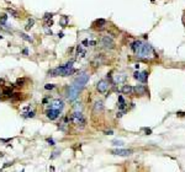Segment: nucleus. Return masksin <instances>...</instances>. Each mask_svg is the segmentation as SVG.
<instances>
[{
  "instance_id": "nucleus-1",
  "label": "nucleus",
  "mask_w": 185,
  "mask_h": 172,
  "mask_svg": "<svg viewBox=\"0 0 185 172\" xmlns=\"http://www.w3.org/2000/svg\"><path fill=\"white\" fill-rule=\"evenodd\" d=\"M135 53H136L137 58L142 59V60H151V59H154V58L158 57L156 50H154V48L147 42H142L141 47L135 52Z\"/></svg>"
},
{
  "instance_id": "nucleus-2",
  "label": "nucleus",
  "mask_w": 185,
  "mask_h": 172,
  "mask_svg": "<svg viewBox=\"0 0 185 172\" xmlns=\"http://www.w3.org/2000/svg\"><path fill=\"white\" fill-rule=\"evenodd\" d=\"M70 121L74 126H77L78 129H84L85 128L86 121H85V118L83 116V113H81L80 111H74L73 114L70 116Z\"/></svg>"
},
{
  "instance_id": "nucleus-3",
  "label": "nucleus",
  "mask_w": 185,
  "mask_h": 172,
  "mask_svg": "<svg viewBox=\"0 0 185 172\" xmlns=\"http://www.w3.org/2000/svg\"><path fill=\"white\" fill-rule=\"evenodd\" d=\"M73 63H74V60H70L67 64L62 65V66H58L59 75L61 76H69L72 74H74L75 70H74V68H73Z\"/></svg>"
},
{
  "instance_id": "nucleus-4",
  "label": "nucleus",
  "mask_w": 185,
  "mask_h": 172,
  "mask_svg": "<svg viewBox=\"0 0 185 172\" xmlns=\"http://www.w3.org/2000/svg\"><path fill=\"white\" fill-rule=\"evenodd\" d=\"M81 90H83V88H81V87H78V86H75V85L69 86V88H68V93H67V98H68L70 102L75 101V100H77V97L79 96V93H80Z\"/></svg>"
},
{
  "instance_id": "nucleus-5",
  "label": "nucleus",
  "mask_w": 185,
  "mask_h": 172,
  "mask_svg": "<svg viewBox=\"0 0 185 172\" xmlns=\"http://www.w3.org/2000/svg\"><path fill=\"white\" fill-rule=\"evenodd\" d=\"M88 81H89V74L88 73H81V74L77 76V79L74 80V85L84 88V86L88 84Z\"/></svg>"
},
{
  "instance_id": "nucleus-6",
  "label": "nucleus",
  "mask_w": 185,
  "mask_h": 172,
  "mask_svg": "<svg viewBox=\"0 0 185 172\" xmlns=\"http://www.w3.org/2000/svg\"><path fill=\"white\" fill-rule=\"evenodd\" d=\"M101 44L104 48L106 49H114L115 48V42L114 39H112L111 37H109V36H104V37L101 38Z\"/></svg>"
},
{
  "instance_id": "nucleus-7",
  "label": "nucleus",
  "mask_w": 185,
  "mask_h": 172,
  "mask_svg": "<svg viewBox=\"0 0 185 172\" xmlns=\"http://www.w3.org/2000/svg\"><path fill=\"white\" fill-rule=\"evenodd\" d=\"M133 77H135L137 81L146 84L147 80H148V71H135V74H133Z\"/></svg>"
},
{
  "instance_id": "nucleus-8",
  "label": "nucleus",
  "mask_w": 185,
  "mask_h": 172,
  "mask_svg": "<svg viewBox=\"0 0 185 172\" xmlns=\"http://www.w3.org/2000/svg\"><path fill=\"white\" fill-rule=\"evenodd\" d=\"M109 87H110V85H109V82H107L106 80H100L96 84V90L99 91L100 93H105L107 90H109Z\"/></svg>"
},
{
  "instance_id": "nucleus-9",
  "label": "nucleus",
  "mask_w": 185,
  "mask_h": 172,
  "mask_svg": "<svg viewBox=\"0 0 185 172\" xmlns=\"http://www.w3.org/2000/svg\"><path fill=\"white\" fill-rule=\"evenodd\" d=\"M61 114V111H58V109H53V108H48L47 111H46V116H47L48 119H51V121H56Z\"/></svg>"
},
{
  "instance_id": "nucleus-10",
  "label": "nucleus",
  "mask_w": 185,
  "mask_h": 172,
  "mask_svg": "<svg viewBox=\"0 0 185 172\" xmlns=\"http://www.w3.org/2000/svg\"><path fill=\"white\" fill-rule=\"evenodd\" d=\"M49 108H53V109H58V111H62L64 108V103L62 100L57 98V100H53L52 102L49 103Z\"/></svg>"
},
{
  "instance_id": "nucleus-11",
  "label": "nucleus",
  "mask_w": 185,
  "mask_h": 172,
  "mask_svg": "<svg viewBox=\"0 0 185 172\" xmlns=\"http://www.w3.org/2000/svg\"><path fill=\"white\" fill-rule=\"evenodd\" d=\"M114 155H117V156H130L133 154L132 150H127V149H115L111 151Z\"/></svg>"
},
{
  "instance_id": "nucleus-12",
  "label": "nucleus",
  "mask_w": 185,
  "mask_h": 172,
  "mask_svg": "<svg viewBox=\"0 0 185 172\" xmlns=\"http://www.w3.org/2000/svg\"><path fill=\"white\" fill-rule=\"evenodd\" d=\"M133 90H135V92L137 93V95H140V96H145L147 93L146 85H137L136 87H133Z\"/></svg>"
},
{
  "instance_id": "nucleus-13",
  "label": "nucleus",
  "mask_w": 185,
  "mask_h": 172,
  "mask_svg": "<svg viewBox=\"0 0 185 172\" xmlns=\"http://www.w3.org/2000/svg\"><path fill=\"white\" fill-rule=\"evenodd\" d=\"M104 111V103L102 101H96L94 103V107H92V112L94 113H101Z\"/></svg>"
},
{
  "instance_id": "nucleus-14",
  "label": "nucleus",
  "mask_w": 185,
  "mask_h": 172,
  "mask_svg": "<svg viewBox=\"0 0 185 172\" xmlns=\"http://www.w3.org/2000/svg\"><path fill=\"white\" fill-rule=\"evenodd\" d=\"M104 57H102V54H97L95 58H94V60H92V65L94 66H99V65H101L102 63H104Z\"/></svg>"
},
{
  "instance_id": "nucleus-15",
  "label": "nucleus",
  "mask_w": 185,
  "mask_h": 172,
  "mask_svg": "<svg viewBox=\"0 0 185 172\" xmlns=\"http://www.w3.org/2000/svg\"><path fill=\"white\" fill-rule=\"evenodd\" d=\"M121 91L123 93H126V95H133V93H135V90H133V87L131 85H123Z\"/></svg>"
},
{
  "instance_id": "nucleus-16",
  "label": "nucleus",
  "mask_w": 185,
  "mask_h": 172,
  "mask_svg": "<svg viewBox=\"0 0 185 172\" xmlns=\"http://www.w3.org/2000/svg\"><path fill=\"white\" fill-rule=\"evenodd\" d=\"M126 79H127V75H125V74H119V75L115 76L114 82H115V84H122V82L126 81Z\"/></svg>"
},
{
  "instance_id": "nucleus-17",
  "label": "nucleus",
  "mask_w": 185,
  "mask_h": 172,
  "mask_svg": "<svg viewBox=\"0 0 185 172\" xmlns=\"http://www.w3.org/2000/svg\"><path fill=\"white\" fill-rule=\"evenodd\" d=\"M117 107H119V109H121V111H123V109H126V101L125 98H123V96H119V102H117Z\"/></svg>"
},
{
  "instance_id": "nucleus-18",
  "label": "nucleus",
  "mask_w": 185,
  "mask_h": 172,
  "mask_svg": "<svg viewBox=\"0 0 185 172\" xmlns=\"http://www.w3.org/2000/svg\"><path fill=\"white\" fill-rule=\"evenodd\" d=\"M141 44H142V41H135V42H132L131 44H130V48L133 50V52H136L138 48H140V47H141Z\"/></svg>"
},
{
  "instance_id": "nucleus-19",
  "label": "nucleus",
  "mask_w": 185,
  "mask_h": 172,
  "mask_svg": "<svg viewBox=\"0 0 185 172\" xmlns=\"http://www.w3.org/2000/svg\"><path fill=\"white\" fill-rule=\"evenodd\" d=\"M3 95L6 97V98H11V96H13V90H11L10 87L4 88V90H3Z\"/></svg>"
},
{
  "instance_id": "nucleus-20",
  "label": "nucleus",
  "mask_w": 185,
  "mask_h": 172,
  "mask_svg": "<svg viewBox=\"0 0 185 172\" xmlns=\"http://www.w3.org/2000/svg\"><path fill=\"white\" fill-rule=\"evenodd\" d=\"M85 54H86V52L81 48V46H78L77 47V55L78 57H81V58H83V57H85Z\"/></svg>"
},
{
  "instance_id": "nucleus-21",
  "label": "nucleus",
  "mask_w": 185,
  "mask_h": 172,
  "mask_svg": "<svg viewBox=\"0 0 185 172\" xmlns=\"http://www.w3.org/2000/svg\"><path fill=\"white\" fill-rule=\"evenodd\" d=\"M22 116L25 118H33L35 117V111H30V109H27V111H24Z\"/></svg>"
},
{
  "instance_id": "nucleus-22",
  "label": "nucleus",
  "mask_w": 185,
  "mask_h": 172,
  "mask_svg": "<svg viewBox=\"0 0 185 172\" xmlns=\"http://www.w3.org/2000/svg\"><path fill=\"white\" fill-rule=\"evenodd\" d=\"M68 22H69V19H68V16H63L61 20H59V25L62 26V27H65L67 25H68Z\"/></svg>"
},
{
  "instance_id": "nucleus-23",
  "label": "nucleus",
  "mask_w": 185,
  "mask_h": 172,
  "mask_svg": "<svg viewBox=\"0 0 185 172\" xmlns=\"http://www.w3.org/2000/svg\"><path fill=\"white\" fill-rule=\"evenodd\" d=\"M20 37H21L22 39H25V41H27V42H30V43H32V42H33V39L31 38L30 36H27L26 33H22V32H21V33H20Z\"/></svg>"
},
{
  "instance_id": "nucleus-24",
  "label": "nucleus",
  "mask_w": 185,
  "mask_h": 172,
  "mask_svg": "<svg viewBox=\"0 0 185 172\" xmlns=\"http://www.w3.org/2000/svg\"><path fill=\"white\" fill-rule=\"evenodd\" d=\"M48 75H49V76H58V75H59L58 68H56V69H51V70L48 71Z\"/></svg>"
},
{
  "instance_id": "nucleus-25",
  "label": "nucleus",
  "mask_w": 185,
  "mask_h": 172,
  "mask_svg": "<svg viewBox=\"0 0 185 172\" xmlns=\"http://www.w3.org/2000/svg\"><path fill=\"white\" fill-rule=\"evenodd\" d=\"M26 81H27V79H25V77H21V79H17V80H16V86H22Z\"/></svg>"
},
{
  "instance_id": "nucleus-26",
  "label": "nucleus",
  "mask_w": 185,
  "mask_h": 172,
  "mask_svg": "<svg viewBox=\"0 0 185 172\" xmlns=\"http://www.w3.org/2000/svg\"><path fill=\"white\" fill-rule=\"evenodd\" d=\"M123 143L122 140H114V142H112V145H115V146H123Z\"/></svg>"
},
{
  "instance_id": "nucleus-27",
  "label": "nucleus",
  "mask_w": 185,
  "mask_h": 172,
  "mask_svg": "<svg viewBox=\"0 0 185 172\" xmlns=\"http://www.w3.org/2000/svg\"><path fill=\"white\" fill-rule=\"evenodd\" d=\"M6 20H8V15H3L1 19H0V25H5L6 23Z\"/></svg>"
},
{
  "instance_id": "nucleus-28",
  "label": "nucleus",
  "mask_w": 185,
  "mask_h": 172,
  "mask_svg": "<svg viewBox=\"0 0 185 172\" xmlns=\"http://www.w3.org/2000/svg\"><path fill=\"white\" fill-rule=\"evenodd\" d=\"M8 12H9V14H11L14 17H19V14L15 11V10H13V9H8Z\"/></svg>"
},
{
  "instance_id": "nucleus-29",
  "label": "nucleus",
  "mask_w": 185,
  "mask_h": 172,
  "mask_svg": "<svg viewBox=\"0 0 185 172\" xmlns=\"http://www.w3.org/2000/svg\"><path fill=\"white\" fill-rule=\"evenodd\" d=\"M95 23H96V25H106V20L100 19V20H97ZM100 28H104V27H102V26H100Z\"/></svg>"
},
{
  "instance_id": "nucleus-30",
  "label": "nucleus",
  "mask_w": 185,
  "mask_h": 172,
  "mask_svg": "<svg viewBox=\"0 0 185 172\" xmlns=\"http://www.w3.org/2000/svg\"><path fill=\"white\" fill-rule=\"evenodd\" d=\"M33 23H35V20H33V19H31L30 21H29V23H27V26H26V31H29L31 27H32V25H33Z\"/></svg>"
},
{
  "instance_id": "nucleus-31",
  "label": "nucleus",
  "mask_w": 185,
  "mask_h": 172,
  "mask_svg": "<svg viewBox=\"0 0 185 172\" xmlns=\"http://www.w3.org/2000/svg\"><path fill=\"white\" fill-rule=\"evenodd\" d=\"M45 88H46V90H53L54 85H53V84H46V85H45Z\"/></svg>"
},
{
  "instance_id": "nucleus-32",
  "label": "nucleus",
  "mask_w": 185,
  "mask_h": 172,
  "mask_svg": "<svg viewBox=\"0 0 185 172\" xmlns=\"http://www.w3.org/2000/svg\"><path fill=\"white\" fill-rule=\"evenodd\" d=\"M74 109H75V111H80V109H81L80 102H79V103H75V105H74Z\"/></svg>"
},
{
  "instance_id": "nucleus-33",
  "label": "nucleus",
  "mask_w": 185,
  "mask_h": 172,
  "mask_svg": "<svg viewBox=\"0 0 185 172\" xmlns=\"http://www.w3.org/2000/svg\"><path fill=\"white\" fill-rule=\"evenodd\" d=\"M52 17H53V14H45V16H43L45 20H48V19H52Z\"/></svg>"
},
{
  "instance_id": "nucleus-34",
  "label": "nucleus",
  "mask_w": 185,
  "mask_h": 172,
  "mask_svg": "<svg viewBox=\"0 0 185 172\" xmlns=\"http://www.w3.org/2000/svg\"><path fill=\"white\" fill-rule=\"evenodd\" d=\"M47 143H48L49 145H56V142H54L52 138H48V139H47Z\"/></svg>"
},
{
  "instance_id": "nucleus-35",
  "label": "nucleus",
  "mask_w": 185,
  "mask_h": 172,
  "mask_svg": "<svg viewBox=\"0 0 185 172\" xmlns=\"http://www.w3.org/2000/svg\"><path fill=\"white\" fill-rule=\"evenodd\" d=\"M83 46H84V47H88V46H89V41H88V39H84V41H83Z\"/></svg>"
},
{
  "instance_id": "nucleus-36",
  "label": "nucleus",
  "mask_w": 185,
  "mask_h": 172,
  "mask_svg": "<svg viewBox=\"0 0 185 172\" xmlns=\"http://www.w3.org/2000/svg\"><path fill=\"white\" fill-rule=\"evenodd\" d=\"M0 142H1V143H9L10 139H0Z\"/></svg>"
},
{
  "instance_id": "nucleus-37",
  "label": "nucleus",
  "mask_w": 185,
  "mask_h": 172,
  "mask_svg": "<svg viewBox=\"0 0 185 172\" xmlns=\"http://www.w3.org/2000/svg\"><path fill=\"white\" fill-rule=\"evenodd\" d=\"M122 114H123L122 112H117V114H116V117H117V118H121V117H122Z\"/></svg>"
},
{
  "instance_id": "nucleus-38",
  "label": "nucleus",
  "mask_w": 185,
  "mask_h": 172,
  "mask_svg": "<svg viewBox=\"0 0 185 172\" xmlns=\"http://www.w3.org/2000/svg\"><path fill=\"white\" fill-rule=\"evenodd\" d=\"M95 44H96L95 41H89V46H95Z\"/></svg>"
},
{
  "instance_id": "nucleus-39",
  "label": "nucleus",
  "mask_w": 185,
  "mask_h": 172,
  "mask_svg": "<svg viewBox=\"0 0 185 172\" xmlns=\"http://www.w3.org/2000/svg\"><path fill=\"white\" fill-rule=\"evenodd\" d=\"M105 134L106 135H112V134H114V132H112V130H109V132H105Z\"/></svg>"
},
{
  "instance_id": "nucleus-40",
  "label": "nucleus",
  "mask_w": 185,
  "mask_h": 172,
  "mask_svg": "<svg viewBox=\"0 0 185 172\" xmlns=\"http://www.w3.org/2000/svg\"><path fill=\"white\" fill-rule=\"evenodd\" d=\"M22 53H24L25 55H27V54H29V50H27V49H24V50H22Z\"/></svg>"
},
{
  "instance_id": "nucleus-41",
  "label": "nucleus",
  "mask_w": 185,
  "mask_h": 172,
  "mask_svg": "<svg viewBox=\"0 0 185 172\" xmlns=\"http://www.w3.org/2000/svg\"><path fill=\"white\" fill-rule=\"evenodd\" d=\"M63 36H64V35L62 33V32H61V33H58V37H59V38H62V37H63Z\"/></svg>"
},
{
  "instance_id": "nucleus-42",
  "label": "nucleus",
  "mask_w": 185,
  "mask_h": 172,
  "mask_svg": "<svg viewBox=\"0 0 185 172\" xmlns=\"http://www.w3.org/2000/svg\"><path fill=\"white\" fill-rule=\"evenodd\" d=\"M3 156H4V154H3V153H0V157H3Z\"/></svg>"
},
{
  "instance_id": "nucleus-43",
  "label": "nucleus",
  "mask_w": 185,
  "mask_h": 172,
  "mask_svg": "<svg viewBox=\"0 0 185 172\" xmlns=\"http://www.w3.org/2000/svg\"><path fill=\"white\" fill-rule=\"evenodd\" d=\"M0 39H3V36H0Z\"/></svg>"
},
{
  "instance_id": "nucleus-44",
  "label": "nucleus",
  "mask_w": 185,
  "mask_h": 172,
  "mask_svg": "<svg viewBox=\"0 0 185 172\" xmlns=\"http://www.w3.org/2000/svg\"><path fill=\"white\" fill-rule=\"evenodd\" d=\"M152 1H154V0H152Z\"/></svg>"
}]
</instances>
